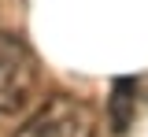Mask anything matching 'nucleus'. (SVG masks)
<instances>
[{
  "label": "nucleus",
  "instance_id": "f257e3e1",
  "mask_svg": "<svg viewBox=\"0 0 148 137\" xmlns=\"http://www.w3.org/2000/svg\"><path fill=\"white\" fill-rule=\"evenodd\" d=\"M37 93V59L18 37H0V119H18Z\"/></svg>",
  "mask_w": 148,
  "mask_h": 137
},
{
  "label": "nucleus",
  "instance_id": "f03ea898",
  "mask_svg": "<svg viewBox=\"0 0 148 137\" xmlns=\"http://www.w3.org/2000/svg\"><path fill=\"white\" fill-rule=\"evenodd\" d=\"M96 134V115L85 100L56 93L41 104L37 111L15 137H92Z\"/></svg>",
  "mask_w": 148,
  "mask_h": 137
},
{
  "label": "nucleus",
  "instance_id": "7ed1b4c3",
  "mask_svg": "<svg viewBox=\"0 0 148 137\" xmlns=\"http://www.w3.org/2000/svg\"><path fill=\"white\" fill-rule=\"evenodd\" d=\"M133 111H137V82L133 78H115L111 82V100H108V119L115 134H126L133 126Z\"/></svg>",
  "mask_w": 148,
  "mask_h": 137
}]
</instances>
